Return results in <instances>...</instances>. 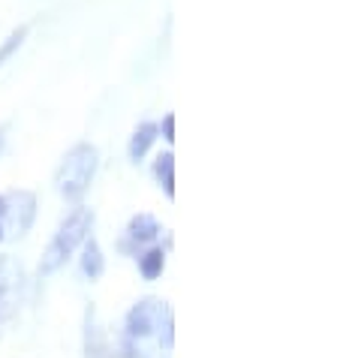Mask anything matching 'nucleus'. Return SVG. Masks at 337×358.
Listing matches in <instances>:
<instances>
[{
  "mask_svg": "<svg viewBox=\"0 0 337 358\" xmlns=\"http://www.w3.org/2000/svg\"><path fill=\"white\" fill-rule=\"evenodd\" d=\"M91 229H94V211L91 208H85V205L73 208V211L64 217V223L57 226L55 238L48 241L43 259H39V274L45 277V274H55L57 268H64L69 256H73L78 247H82L85 238L91 235Z\"/></svg>",
  "mask_w": 337,
  "mask_h": 358,
  "instance_id": "f257e3e1",
  "label": "nucleus"
},
{
  "mask_svg": "<svg viewBox=\"0 0 337 358\" xmlns=\"http://www.w3.org/2000/svg\"><path fill=\"white\" fill-rule=\"evenodd\" d=\"M96 166H100V154H96L94 145L82 142V145L69 148L64 154L61 166H57V172H55L57 193H61L66 202H78V199L87 193V187H91Z\"/></svg>",
  "mask_w": 337,
  "mask_h": 358,
  "instance_id": "f03ea898",
  "label": "nucleus"
},
{
  "mask_svg": "<svg viewBox=\"0 0 337 358\" xmlns=\"http://www.w3.org/2000/svg\"><path fill=\"white\" fill-rule=\"evenodd\" d=\"M160 310H163V301H157V298H142V301H136L130 307V313H127V337L136 343L148 341L154 331H157V320H160Z\"/></svg>",
  "mask_w": 337,
  "mask_h": 358,
  "instance_id": "7ed1b4c3",
  "label": "nucleus"
},
{
  "mask_svg": "<svg viewBox=\"0 0 337 358\" xmlns=\"http://www.w3.org/2000/svg\"><path fill=\"white\" fill-rule=\"evenodd\" d=\"M6 199V220H9V235L22 238L31 232V226L36 220V196L31 190H15L3 196Z\"/></svg>",
  "mask_w": 337,
  "mask_h": 358,
  "instance_id": "20e7f679",
  "label": "nucleus"
},
{
  "mask_svg": "<svg viewBox=\"0 0 337 358\" xmlns=\"http://www.w3.org/2000/svg\"><path fill=\"white\" fill-rule=\"evenodd\" d=\"M163 229H160V223H157V217H151V214H136L130 223H127V235L121 238V253H133V256H138L142 253V247H148V244H154L157 241V235H160Z\"/></svg>",
  "mask_w": 337,
  "mask_h": 358,
  "instance_id": "39448f33",
  "label": "nucleus"
},
{
  "mask_svg": "<svg viewBox=\"0 0 337 358\" xmlns=\"http://www.w3.org/2000/svg\"><path fill=\"white\" fill-rule=\"evenodd\" d=\"M85 358H115L100 322H96L94 307H87L85 310Z\"/></svg>",
  "mask_w": 337,
  "mask_h": 358,
  "instance_id": "423d86ee",
  "label": "nucleus"
},
{
  "mask_svg": "<svg viewBox=\"0 0 337 358\" xmlns=\"http://www.w3.org/2000/svg\"><path fill=\"white\" fill-rule=\"evenodd\" d=\"M82 274L87 280H100L106 274V256H103V247L94 235H87L82 241Z\"/></svg>",
  "mask_w": 337,
  "mask_h": 358,
  "instance_id": "0eeeda50",
  "label": "nucleus"
},
{
  "mask_svg": "<svg viewBox=\"0 0 337 358\" xmlns=\"http://www.w3.org/2000/svg\"><path fill=\"white\" fill-rule=\"evenodd\" d=\"M166 268V250L163 247H148V250L138 253V274L145 280H157Z\"/></svg>",
  "mask_w": 337,
  "mask_h": 358,
  "instance_id": "6e6552de",
  "label": "nucleus"
},
{
  "mask_svg": "<svg viewBox=\"0 0 337 358\" xmlns=\"http://www.w3.org/2000/svg\"><path fill=\"white\" fill-rule=\"evenodd\" d=\"M157 133H160V130H157V124H148V121L136 127V133L130 138V160L138 163L148 151H151V145L157 142Z\"/></svg>",
  "mask_w": 337,
  "mask_h": 358,
  "instance_id": "1a4fd4ad",
  "label": "nucleus"
},
{
  "mask_svg": "<svg viewBox=\"0 0 337 358\" xmlns=\"http://www.w3.org/2000/svg\"><path fill=\"white\" fill-rule=\"evenodd\" d=\"M154 178H157V184L163 187V193L168 199H175V154L172 151H166L157 157V163H154Z\"/></svg>",
  "mask_w": 337,
  "mask_h": 358,
  "instance_id": "9d476101",
  "label": "nucleus"
},
{
  "mask_svg": "<svg viewBox=\"0 0 337 358\" xmlns=\"http://www.w3.org/2000/svg\"><path fill=\"white\" fill-rule=\"evenodd\" d=\"M157 331H160V350H172L175 346V313L166 301H163L160 320H157Z\"/></svg>",
  "mask_w": 337,
  "mask_h": 358,
  "instance_id": "9b49d317",
  "label": "nucleus"
},
{
  "mask_svg": "<svg viewBox=\"0 0 337 358\" xmlns=\"http://www.w3.org/2000/svg\"><path fill=\"white\" fill-rule=\"evenodd\" d=\"M24 36H27V27H18V31H13L6 36V43L0 45V66H3L9 57H13L18 48H22V43H24Z\"/></svg>",
  "mask_w": 337,
  "mask_h": 358,
  "instance_id": "f8f14e48",
  "label": "nucleus"
},
{
  "mask_svg": "<svg viewBox=\"0 0 337 358\" xmlns=\"http://www.w3.org/2000/svg\"><path fill=\"white\" fill-rule=\"evenodd\" d=\"M163 138H166V142H175V115L163 117Z\"/></svg>",
  "mask_w": 337,
  "mask_h": 358,
  "instance_id": "ddd939ff",
  "label": "nucleus"
},
{
  "mask_svg": "<svg viewBox=\"0 0 337 358\" xmlns=\"http://www.w3.org/2000/svg\"><path fill=\"white\" fill-rule=\"evenodd\" d=\"M6 130H9V127L0 124V154H3V145H6Z\"/></svg>",
  "mask_w": 337,
  "mask_h": 358,
  "instance_id": "4468645a",
  "label": "nucleus"
},
{
  "mask_svg": "<svg viewBox=\"0 0 337 358\" xmlns=\"http://www.w3.org/2000/svg\"><path fill=\"white\" fill-rule=\"evenodd\" d=\"M3 214H6V199L0 196V217H3Z\"/></svg>",
  "mask_w": 337,
  "mask_h": 358,
  "instance_id": "2eb2a0df",
  "label": "nucleus"
},
{
  "mask_svg": "<svg viewBox=\"0 0 337 358\" xmlns=\"http://www.w3.org/2000/svg\"><path fill=\"white\" fill-rule=\"evenodd\" d=\"M3 238H6V229H3V223H0V241H3Z\"/></svg>",
  "mask_w": 337,
  "mask_h": 358,
  "instance_id": "dca6fc26",
  "label": "nucleus"
}]
</instances>
